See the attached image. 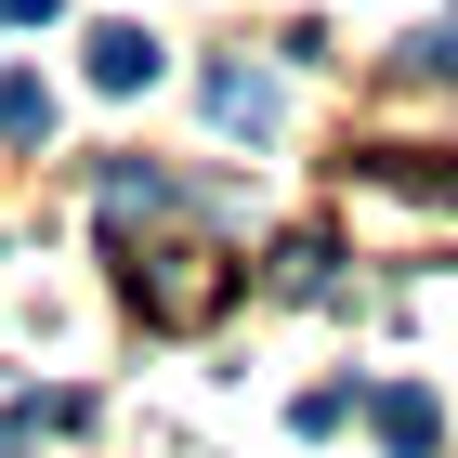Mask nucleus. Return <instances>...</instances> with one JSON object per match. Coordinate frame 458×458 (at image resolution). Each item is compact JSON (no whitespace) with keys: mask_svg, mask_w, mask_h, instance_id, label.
<instances>
[{"mask_svg":"<svg viewBox=\"0 0 458 458\" xmlns=\"http://www.w3.org/2000/svg\"><path fill=\"white\" fill-rule=\"evenodd\" d=\"M406 66H420V79H458V13H445V27H420V39H406Z\"/></svg>","mask_w":458,"mask_h":458,"instance_id":"nucleus-5","label":"nucleus"},{"mask_svg":"<svg viewBox=\"0 0 458 458\" xmlns=\"http://www.w3.org/2000/svg\"><path fill=\"white\" fill-rule=\"evenodd\" d=\"M432 432H445V406H432L420 380H393V393H380V445H393V458H432Z\"/></svg>","mask_w":458,"mask_h":458,"instance_id":"nucleus-3","label":"nucleus"},{"mask_svg":"<svg viewBox=\"0 0 458 458\" xmlns=\"http://www.w3.org/2000/svg\"><path fill=\"white\" fill-rule=\"evenodd\" d=\"M197 92H210V118H223V131H249V144H262V131H276V79H262V66H210V79H197Z\"/></svg>","mask_w":458,"mask_h":458,"instance_id":"nucleus-1","label":"nucleus"},{"mask_svg":"<svg viewBox=\"0 0 458 458\" xmlns=\"http://www.w3.org/2000/svg\"><path fill=\"white\" fill-rule=\"evenodd\" d=\"M157 79V39L144 27H92V92H144Z\"/></svg>","mask_w":458,"mask_h":458,"instance_id":"nucleus-2","label":"nucleus"},{"mask_svg":"<svg viewBox=\"0 0 458 458\" xmlns=\"http://www.w3.org/2000/svg\"><path fill=\"white\" fill-rule=\"evenodd\" d=\"M0 131H13V144H53V92H39V79H0Z\"/></svg>","mask_w":458,"mask_h":458,"instance_id":"nucleus-4","label":"nucleus"},{"mask_svg":"<svg viewBox=\"0 0 458 458\" xmlns=\"http://www.w3.org/2000/svg\"><path fill=\"white\" fill-rule=\"evenodd\" d=\"M53 13H66V0H0V27H53Z\"/></svg>","mask_w":458,"mask_h":458,"instance_id":"nucleus-6","label":"nucleus"}]
</instances>
